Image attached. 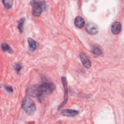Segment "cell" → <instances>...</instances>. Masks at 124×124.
I'll list each match as a JSON object with an SVG mask.
<instances>
[{"label": "cell", "instance_id": "obj_1", "mask_svg": "<svg viewBox=\"0 0 124 124\" xmlns=\"http://www.w3.org/2000/svg\"><path fill=\"white\" fill-rule=\"evenodd\" d=\"M55 89V85L51 82H45L39 85L31 87L28 90L29 93L32 96L39 97L43 95L49 94Z\"/></svg>", "mask_w": 124, "mask_h": 124}, {"label": "cell", "instance_id": "obj_2", "mask_svg": "<svg viewBox=\"0 0 124 124\" xmlns=\"http://www.w3.org/2000/svg\"><path fill=\"white\" fill-rule=\"evenodd\" d=\"M22 108L29 115H33L36 111V107L33 101L29 97H26L23 100Z\"/></svg>", "mask_w": 124, "mask_h": 124}, {"label": "cell", "instance_id": "obj_3", "mask_svg": "<svg viewBox=\"0 0 124 124\" xmlns=\"http://www.w3.org/2000/svg\"><path fill=\"white\" fill-rule=\"evenodd\" d=\"M45 2L41 0H33L31 1L32 7V15L34 16H40L43 10L46 7Z\"/></svg>", "mask_w": 124, "mask_h": 124}, {"label": "cell", "instance_id": "obj_4", "mask_svg": "<svg viewBox=\"0 0 124 124\" xmlns=\"http://www.w3.org/2000/svg\"><path fill=\"white\" fill-rule=\"evenodd\" d=\"M86 30L87 32L92 35L97 33L98 31L97 26L94 23L90 22L86 26Z\"/></svg>", "mask_w": 124, "mask_h": 124}, {"label": "cell", "instance_id": "obj_5", "mask_svg": "<svg viewBox=\"0 0 124 124\" xmlns=\"http://www.w3.org/2000/svg\"><path fill=\"white\" fill-rule=\"evenodd\" d=\"M79 58L81 63L85 68L89 69L91 67V62L86 55L83 53H81V54H80Z\"/></svg>", "mask_w": 124, "mask_h": 124}, {"label": "cell", "instance_id": "obj_6", "mask_svg": "<svg viewBox=\"0 0 124 124\" xmlns=\"http://www.w3.org/2000/svg\"><path fill=\"white\" fill-rule=\"evenodd\" d=\"M62 82L63 85V87L64 89V101L60 105V107L63 106L64 104H65L68 100V91H67V80L66 78L64 77H62L61 78Z\"/></svg>", "mask_w": 124, "mask_h": 124}, {"label": "cell", "instance_id": "obj_7", "mask_svg": "<svg viewBox=\"0 0 124 124\" xmlns=\"http://www.w3.org/2000/svg\"><path fill=\"white\" fill-rule=\"evenodd\" d=\"M121 29H122L121 23L118 21L114 22L112 25L111 28V32L114 34H119L121 32Z\"/></svg>", "mask_w": 124, "mask_h": 124}, {"label": "cell", "instance_id": "obj_8", "mask_svg": "<svg viewBox=\"0 0 124 124\" xmlns=\"http://www.w3.org/2000/svg\"><path fill=\"white\" fill-rule=\"evenodd\" d=\"M78 114V111L72 109H66L62 110L61 112V114L67 117H74Z\"/></svg>", "mask_w": 124, "mask_h": 124}, {"label": "cell", "instance_id": "obj_9", "mask_svg": "<svg viewBox=\"0 0 124 124\" xmlns=\"http://www.w3.org/2000/svg\"><path fill=\"white\" fill-rule=\"evenodd\" d=\"M75 26L78 28H82L85 25V22L83 18L81 16H77L74 20Z\"/></svg>", "mask_w": 124, "mask_h": 124}, {"label": "cell", "instance_id": "obj_10", "mask_svg": "<svg viewBox=\"0 0 124 124\" xmlns=\"http://www.w3.org/2000/svg\"><path fill=\"white\" fill-rule=\"evenodd\" d=\"M28 45H29V49L30 51H33L36 48V42L31 38H28L27 39Z\"/></svg>", "mask_w": 124, "mask_h": 124}, {"label": "cell", "instance_id": "obj_11", "mask_svg": "<svg viewBox=\"0 0 124 124\" xmlns=\"http://www.w3.org/2000/svg\"><path fill=\"white\" fill-rule=\"evenodd\" d=\"M1 47L2 50H3L5 52H7L10 54H12L13 52L12 49L11 48L9 45L6 43L2 44L1 45Z\"/></svg>", "mask_w": 124, "mask_h": 124}, {"label": "cell", "instance_id": "obj_12", "mask_svg": "<svg viewBox=\"0 0 124 124\" xmlns=\"http://www.w3.org/2000/svg\"><path fill=\"white\" fill-rule=\"evenodd\" d=\"M25 18H21L19 19L18 22V25H17V27L19 30V31L22 32L23 31V27H24V25L25 23Z\"/></svg>", "mask_w": 124, "mask_h": 124}, {"label": "cell", "instance_id": "obj_13", "mask_svg": "<svg viewBox=\"0 0 124 124\" xmlns=\"http://www.w3.org/2000/svg\"><path fill=\"white\" fill-rule=\"evenodd\" d=\"M92 52L96 55H101L102 54V49L97 46H93L92 48Z\"/></svg>", "mask_w": 124, "mask_h": 124}, {"label": "cell", "instance_id": "obj_14", "mask_svg": "<svg viewBox=\"0 0 124 124\" xmlns=\"http://www.w3.org/2000/svg\"><path fill=\"white\" fill-rule=\"evenodd\" d=\"M2 3L4 5L5 7L7 9H10L13 5V0H2Z\"/></svg>", "mask_w": 124, "mask_h": 124}, {"label": "cell", "instance_id": "obj_15", "mask_svg": "<svg viewBox=\"0 0 124 124\" xmlns=\"http://www.w3.org/2000/svg\"><path fill=\"white\" fill-rule=\"evenodd\" d=\"M14 69L16 71L19 72L22 69V66L21 65V64H20L19 63H16L14 65Z\"/></svg>", "mask_w": 124, "mask_h": 124}, {"label": "cell", "instance_id": "obj_16", "mask_svg": "<svg viewBox=\"0 0 124 124\" xmlns=\"http://www.w3.org/2000/svg\"><path fill=\"white\" fill-rule=\"evenodd\" d=\"M5 89L8 92L10 93H11L13 92V88L11 86H5Z\"/></svg>", "mask_w": 124, "mask_h": 124}]
</instances>
